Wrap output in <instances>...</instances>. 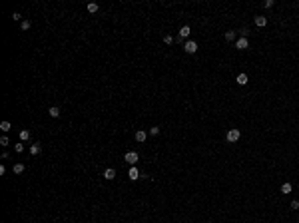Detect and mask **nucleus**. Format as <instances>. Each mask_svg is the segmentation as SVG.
<instances>
[{
	"label": "nucleus",
	"instance_id": "f257e3e1",
	"mask_svg": "<svg viewBox=\"0 0 299 223\" xmlns=\"http://www.w3.org/2000/svg\"><path fill=\"white\" fill-rule=\"evenodd\" d=\"M239 138H241V132H239L237 128H231L229 132L225 134V139H227V144H237V141H239Z\"/></svg>",
	"mask_w": 299,
	"mask_h": 223
},
{
	"label": "nucleus",
	"instance_id": "f03ea898",
	"mask_svg": "<svg viewBox=\"0 0 299 223\" xmlns=\"http://www.w3.org/2000/svg\"><path fill=\"white\" fill-rule=\"evenodd\" d=\"M124 161H128L130 165H136L140 161V154H138V151H128V154L124 155Z\"/></svg>",
	"mask_w": 299,
	"mask_h": 223
},
{
	"label": "nucleus",
	"instance_id": "7ed1b4c3",
	"mask_svg": "<svg viewBox=\"0 0 299 223\" xmlns=\"http://www.w3.org/2000/svg\"><path fill=\"white\" fill-rule=\"evenodd\" d=\"M183 50H186V54H195V52H198V42L188 40L186 44H183Z\"/></svg>",
	"mask_w": 299,
	"mask_h": 223
},
{
	"label": "nucleus",
	"instance_id": "20e7f679",
	"mask_svg": "<svg viewBox=\"0 0 299 223\" xmlns=\"http://www.w3.org/2000/svg\"><path fill=\"white\" fill-rule=\"evenodd\" d=\"M128 177L132 179V181H136V179L142 177V173H140V170H138L136 165H132V167H130V171H128Z\"/></svg>",
	"mask_w": 299,
	"mask_h": 223
},
{
	"label": "nucleus",
	"instance_id": "39448f33",
	"mask_svg": "<svg viewBox=\"0 0 299 223\" xmlns=\"http://www.w3.org/2000/svg\"><path fill=\"white\" fill-rule=\"evenodd\" d=\"M235 48H237V50H247V48H249V40H247V38H239V40H235Z\"/></svg>",
	"mask_w": 299,
	"mask_h": 223
},
{
	"label": "nucleus",
	"instance_id": "423d86ee",
	"mask_svg": "<svg viewBox=\"0 0 299 223\" xmlns=\"http://www.w3.org/2000/svg\"><path fill=\"white\" fill-rule=\"evenodd\" d=\"M255 26H257V28L267 26V16H255Z\"/></svg>",
	"mask_w": 299,
	"mask_h": 223
},
{
	"label": "nucleus",
	"instance_id": "0eeeda50",
	"mask_svg": "<svg viewBox=\"0 0 299 223\" xmlns=\"http://www.w3.org/2000/svg\"><path fill=\"white\" fill-rule=\"evenodd\" d=\"M235 82H237L239 86H245V84L249 82V78H247V74H243V72H241V74H237V78H235Z\"/></svg>",
	"mask_w": 299,
	"mask_h": 223
},
{
	"label": "nucleus",
	"instance_id": "6e6552de",
	"mask_svg": "<svg viewBox=\"0 0 299 223\" xmlns=\"http://www.w3.org/2000/svg\"><path fill=\"white\" fill-rule=\"evenodd\" d=\"M146 139H148V134H146L144 129H140V132H136V141H140V144H144Z\"/></svg>",
	"mask_w": 299,
	"mask_h": 223
},
{
	"label": "nucleus",
	"instance_id": "1a4fd4ad",
	"mask_svg": "<svg viewBox=\"0 0 299 223\" xmlns=\"http://www.w3.org/2000/svg\"><path fill=\"white\" fill-rule=\"evenodd\" d=\"M291 189H293V185H291L289 181L281 183V193H283V195H289V193H291Z\"/></svg>",
	"mask_w": 299,
	"mask_h": 223
},
{
	"label": "nucleus",
	"instance_id": "9d476101",
	"mask_svg": "<svg viewBox=\"0 0 299 223\" xmlns=\"http://www.w3.org/2000/svg\"><path fill=\"white\" fill-rule=\"evenodd\" d=\"M104 177L108 179V181H110V179H114V177H116V170H114V167H108V170L104 171Z\"/></svg>",
	"mask_w": 299,
	"mask_h": 223
},
{
	"label": "nucleus",
	"instance_id": "9b49d317",
	"mask_svg": "<svg viewBox=\"0 0 299 223\" xmlns=\"http://www.w3.org/2000/svg\"><path fill=\"white\" fill-rule=\"evenodd\" d=\"M189 34H192V28H189V26H182V28H179V36L182 38H188Z\"/></svg>",
	"mask_w": 299,
	"mask_h": 223
},
{
	"label": "nucleus",
	"instance_id": "f8f14e48",
	"mask_svg": "<svg viewBox=\"0 0 299 223\" xmlns=\"http://www.w3.org/2000/svg\"><path fill=\"white\" fill-rule=\"evenodd\" d=\"M48 114H50V118H60V108L58 106H52L50 110H48Z\"/></svg>",
	"mask_w": 299,
	"mask_h": 223
},
{
	"label": "nucleus",
	"instance_id": "ddd939ff",
	"mask_svg": "<svg viewBox=\"0 0 299 223\" xmlns=\"http://www.w3.org/2000/svg\"><path fill=\"white\" fill-rule=\"evenodd\" d=\"M40 150H42L40 144H32V145H30V154H32V155H38V154H40Z\"/></svg>",
	"mask_w": 299,
	"mask_h": 223
},
{
	"label": "nucleus",
	"instance_id": "4468645a",
	"mask_svg": "<svg viewBox=\"0 0 299 223\" xmlns=\"http://www.w3.org/2000/svg\"><path fill=\"white\" fill-rule=\"evenodd\" d=\"M225 40H227V42H233V40H235V30H227V32H225Z\"/></svg>",
	"mask_w": 299,
	"mask_h": 223
},
{
	"label": "nucleus",
	"instance_id": "2eb2a0df",
	"mask_svg": "<svg viewBox=\"0 0 299 223\" xmlns=\"http://www.w3.org/2000/svg\"><path fill=\"white\" fill-rule=\"evenodd\" d=\"M20 139H22V141L30 139V132H28V129H22V132H20Z\"/></svg>",
	"mask_w": 299,
	"mask_h": 223
},
{
	"label": "nucleus",
	"instance_id": "dca6fc26",
	"mask_svg": "<svg viewBox=\"0 0 299 223\" xmlns=\"http://www.w3.org/2000/svg\"><path fill=\"white\" fill-rule=\"evenodd\" d=\"M88 12H90V14L98 12V4H96V2H90V4H88Z\"/></svg>",
	"mask_w": 299,
	"mask_h": 223
},
{
	"label": "nucleus",
	"instance_id": "f3484780",
	"mask_svg": "<svg viewBox=\"0 0 299 223\" xmlns=\"http://www.w3.org/2000/svg\"><path fill=\"white\" fill-rule=\"evenodd\" d=\"M173 42H176V38H172L170 34H166V36H164V44L170 46V44H173Z\"/></svg>",
	"mask_w": 299,
	"mask_h": 223
},
{
	"label": "nucleus",
	"instance_id": "a211bd4d",
	"mask_svg": "<svg viewBox=\"0 0 299 223\" xmlns=\"http://www.w3.org/2000/svg\"><path fill=\"white\" fill-rule=\"evenodd\" d=\"M10 128H12V126H10V122H2V124H0V129H2V132H10Z\"/></svg>",
	"mask_w": 299,
	"mask_h": 223
},
{
	"label": "nucleus",
	"instance_id": "6ab92c4d",
	"mask_svg": "<svg viewBox=\"0 0 299 223\" xmlns=\"http://www.w3.org/2000/svg\"><path fill=\"white\" fill-rule=\"evenodd\" d=\"M12 171H14V173H22V171H24V165H22V164H16V165L12 167Z\"/></svg>",
	"mask_w": 299,
	"mask_h": 223
},
{
	"label": "nucleus",
	"instance_id": "aec40b11",
	"mask_svg": "<svg viewBox=\"0 0 299 223\" xmlns=\"http://www.w3.org/2000/svg\"><path fill=\"white\" fill-rule=\"evenodd\" d=\"M289 207H291L293 211H297V209H299V201H297V199H293L291 203H289Z\"/></svg>",
	"mask_w": 299,
	"mask_h": 223
},
{
	"label": "nucleus",
	"instance_id": "412c9836",
	"mask_svg": "<svg viewBox=\"0 0 299 223\" xmlns=\"http://www.w3.org/2000/svg\"><path fill=\"white\" fill-rule=\"evenodd\" d=\"M8 144H10V139L6 138V135H2V138H0V145H4V148H6Z\"/></svg>",
	"mask_w": 299,
	"mask_h": 223
},
{
	"label": "nucleus",
	"instance_id": "4be33fe9",
	"mask_svg": "<svg viewBox=\"0 0 299 223\" xmlns=\"http://www.w3.org/2000/svg\"><path fill=\"white\" fill-rule=\"evenodd\" d=\"M20 28H22V30H28V28H30V20H24V22L20 24Z\"/></svg>",
	"mask_w": 299,
	"mask_h": 223
},
{
	"label": "nucleus",
	"instance_id": "5701e85b",
	"mask_svg": "<svg viewBox=\"0 0 299 223\" xmlns=\"http://www.w3.org/2000/svg\"><path fill=\"white\" fill-rule=\"evenodd\" d=\"M14 151H18V154H20V151H24V144H16L14 145Z\"/></svg>",
	"mask_w": 299,
	"mask_h": 223
},
{
	"label": "nucleus",
	"instance_id": "b1692460",
	"mask_svg": "<svg viewBox=\"0 0 299 223\" xmlns=\"http://www.w3.org/2000/svg\"><path fill=\"white\" fill-rule=\"evenodd\" d=\"M160 134V128H150V135H157Z\"/></svg>",
	"mask_w": 299,
	"mask_h": 223
},
{
	"label": "nucleus",
	"instance_id": "393cba45",
	"mask_svg": "<svg viewBox=\"0 0 299 223\" xmlns=\"http://www.w3.org/2000/svg\"><path fill=\"white\" fill-rule=\"evenodd\" d=\"M273 4H275L273 0H265V2H263V6H265V8H271V6H273Z\"/></svg>",
	"mask_w": 299,
	"mask_h": 223
}]
</instances>
